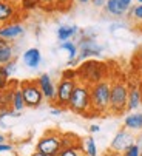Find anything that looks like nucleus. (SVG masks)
<instances>
[{"instance_id":"obj_1","label":"nucleus","mask_w":142,"mask_h":156,"mask_svg":"<svg viewBox=\"0 0 142 156\" xmlns=\"http://www.w3.org/2000/svg\"><path fill=\"white\" fill-rule=\"evenodd\" d=\"M76 73H77V82H82L91 87L98 82L108 79L110 70L105 62H101L96 59H87L76 68Z\"/></svg>"},{"instance_id":"obj_2","label":"nucleus","mask_w":142,"mask_h":156,"mask_svg":"<svg viewBox=\"0 0 142 156\" xmlns=\"http://www.w3.org/2000/svg\"><path fill=\"white\" fill-rule=\"evenodd\" d=\"M110 91H111V80L105 79L90 87L91 94V116L98 118L102 115H108L110 110Z\"/></svg>"},{"instance_id":"obj_3","label":"nucleus","mask_w":142,"mask_h":156,"mask_svg":"<svg viewBox=\"0 0 142 156\" xmlns=\"http://www.w3.org/2000/svg\"><path fill=\"white\" fill-rule=\"evenodd\" d=\"M68 110L76 115H80L83 118H93L91 116V94H90V85L77 82L74 87V91L69 98Z\"/></svg>"},{"instance_id":"obj_4","label":"nucleus","mask_w":142,"mask_h":156,"mask_svg":"<svg viewBox=\"0 0 142 156\" xmlns=\"http://www.w3.org/2000/svg\"><path fill=\"white\" fill-rule=\"evenodd\" d=\"M127 101H128V83L121 79L111 82L108 115H116V116L125 115L127 113Z\"/></svg>"},{"instance_id":"obj_5","label":"nucleus","mask_w":142,"mask_h":156,"mask_svg":"<svg viewBox=\"0 0 142 156\" xmlns=\"http://www.w3.org/2000/svg\"><path fill=\"white\" fill-rule=\"evenodd\" d=\"M36 150L50 156H57L62 150V133L57 130H48L36 144Z\"/></svg>"},{"instance_id":"obj_6","label":"nucleus","mask_w":142,"mask_h":156,"mask_svg":"<svg viewBox=\"0 0 142 156\" xmlns=\"http://www.w3.org/2000/svg\"><path fill=\"white\" fill-rule=\"evenodd\" d=\"M19 88L22 91L23 101H25V107L37 108L45 101L37 80H22V82H19Z\"/></svg>"},{"instance_id":"obj_7","label":"nucleus","mask_w":142,"mask_h":156,"mask_svg":"<svg viewBox=\"0 0 142 156\" xmlns=\"http://www.w3.org/2000/svg\"><path fill=\"white\" fill-rule=\"evenodd\" d=\"M76 83H77V80L60 77V80L56 85V101H54V105H57L62 110H66L69 98H71V94H73V91H74Z\"/></svg>"},{"instance_id":"obj_8","label":"nucleus","mask_w":142,"mask_h":156,"mask_svg":"<svg viewBox=\"0 0 142 156\" xmlns=\"http://www.w3.org/2000/svg\"><path fill=\"white\" fill-rule=\"evenodd\" d=\"M77 60L79 62H83L87 59H91V57H99L102 54V47L99 43L94 40V39H80L79 43H77Z\"/></svg>"},{"instance_id":"obj_9","label":"nucleus","mask_w":142,"mask_h":156,"mask_svg":"<svg viewBox=\"0 0 142 156\" xmlns=\"http://www.w3.org/2000/svg\"><path fill=\"white\" fill-rule=\"evenodd\" d=\"M134 144V136H133V133L127 128H122L116 133V136L113 138L111 144H110V150L114 151V153H119L122 154L130 145Z\"/></svg>"},{"instance_id":"obj_10","label":"nucleus","mask_w":142,"mask_h":156,"mask_svg":"<svg viewBox=\"0 0 142 156\" xmlns=\"http://www.w3.org/2000/svg\"><path fill=\"white\" fill-rule=\"evenodd\" d=\"M36 80H37V83H39V87H40V91H42V94H43V99L48 101V102H51V104H54V101H56V83L53 82L51 76L46 74V73H43V74H40Z\"/></svg>"},{"instance_id":"obj_11","label":"nucleus","mask_w":142,"mask_h":156,"mask_svg":"<svg viewBox=\"0 0 142 156\" xmlns=\"http://www.w3.org/2000/svg\"><path fill=\"white\" fill-rule=\"evenodd\" d=\"M25 34V27H23L20 22H9V23L0 25V37L5 39L6 42L16 40L19 37H22Z\"/></svg>"},{"instance_id":"obj_12","label":"nucleus","mask_w":142,"mask_h":156,"mask_svg":"<svg viewBox=\"0 0 142 156\" xmlns=\"http://www.w3.org/2000/svg\"><path fill=\"white\" fill-rule=\"evenodd\" d=\"M19 14V8L12 0H0V25L14 22Z\"/></svg>"},{"instance_id":"obj_13","label":"nucleus","mask_w":142,"mask_h":156,"mask_svg":"<svg viewBox=\"0 0 142 156\" xmlns=\"http://www.w3.org/2000/svg\"><path fill=\"white\" fill-rule=\"evenodd\" d=\"M142 104V91L139 88V82L128 83V101H127V111H136Z\"/></svg>"},{"instance_id":"obj_14","label":"nucleus","mask_w":142,"mask_h":156,"mask_svg":"<svg viewBox=\"0 0 142 156\" xmlns=\"http://www.w3.org/2000/svg\"><path fill=\"white\" fill-rule=\"evenodd\" d=\"M22 59H23V63L33 70L39 68V65L42 63V54H40L39 48H28L22 54Z\"/></svg>"},{"instance_id":"obj_15","label":"nucleus","mask_w":142,"mask_h":156,"mask_svg":"<svg viewBox=\"0 0 142 156\" xmlns=\"http://www.w3.org/2000/svg\"><path fill=\"white\" fill-rule=\"evenodd\" d=\"M124 127L130 131H142V113L130 111L124 118Z\"/></svg>"},{"instance_id":"obj_16","label":"nucleus","mask_w":142,"mask_h":156,"mask_svg":"<svg viewBox=\"0 0 142 156\" xmlns=\"http://www.w3.org/2000/svg\"><path fill=\"white\" fill-rule=\"evenodd\" d=\"M104 8H105V11H107L110 16H114V17H121V16H124V14L128 11V9L122 5L121 0H107L105 5H104Z\"/></svg>"},{"instance_id":"obj_17","label":"nucleus","mask_w":142,"mask_h":156,"mask_svg":"<svg viewBox=\"0 0 142 156\" xmlns=\"http://www.w3.org/2000/svg\"><path fill=\"white\" fill-rule=\"evenodd\" d=\"M16 59V48L12 47V43H5V45H0V66L6 65L8 62Z\"/></svg>"},{"instance_id":"obj_18","label":"nucleus","mask_w":142,"mask_h":156,"mask_svg":"<svg viewBox=\"0 0 142 156\" xmlns=\"http://www.w3.org/2000/svg\"><path fill=\"white\" fill-rule=\"evenodd\" d=\"M79 33V28L76 25H62L57 28V39L60 42H66L71 37H74Z\"/></svg>"},{"instance_id":"obj_19","label":"nucleus","mask_w":142,"mask_h":156,"mask_svg":"<svg viewBox=\"0 0 142 156\" xmlns=\"http://www.w3.org/2000/svg\"><path fill=\"white\" fill-rule=\"evenodd\" d=\"M11 108L14 111H20L25 108V101H23V96H22V91H20V88H19V82L14 85L12 88V99H11Z\"/></svg>"},{"instance_id":"obj_20","label":"nucleus","mask_w":142,"mask_h":156,"mask_svg":"<svg viewBox=\"0 0 142 156\" xmlns=\"http://www.w3.org/2000/svg\"><path fill=\"white\" fill-rule=\"evenodd\" d=\"M59 48H60V50H65V51L68 53V59H69V60L77 59V53H79V50H77V45H76L74 42H69V40H66V42H60Z\"/></svg>"},{"instance_id":"obj_21","label":"nucleus","mask_w":142,"mask_h":156,"mask_svg":"<svg viewBox=\"0 0 142 156\" xmlns=\"http://www.w3.org/2000/svg\"><path fill=\"white\" fill-rule=\"evenodd\" d=\"M77 145H82V141L76 135H73V133H62V148L77 147Z\"/></svg>"},{"instance_id":"obj_22","label":"nucleus","mask_w":142,"mask_h":156,"mask_svg":"<svg viewBox=\"0 0 142 156\" xmlns=\"http://www.w3.org/2000/svg\"><path fill=\"white\" fill-rule=\"evenodd\" d=\"M82 147L87 156H98V147H96V141H94L93 136H88L87 139H83Z\"/></svg>"},{"instance_id":"obj_23","label":"nucleus","mask_w":142,"mask_h":156,"mask_svg":"<svg viewBox=\"0 0 142 156\" xmlns=\"http://www.w3.org/2000/svg\"><path fill=\"white\" fill-rule=\"evenodd\" d=\"M57 156H87V154H85V151H83V147H82V145H77V147H66V148H62Z\"/></svg>"},{"instance_id":"obj_24","label":"nucleus","mask_w":142,"mask_h":156,"mask_svg":"<svg viewBox=\"0 0 142 156\" xmlns=\"http://www.w3.org/2000/svg\"><path fill=\"white\" fill-rule=\"evenodd\" d=\"M40 6V0H20V9L22 11H33Z\"/></svg>"},{"instance_id":"obj_25","label":"nucleus","mask_w":142,"mask_h":156,"mask_svg":"<svg viewBox=\"0 0 142 156\" xmlns=\"http://www.w3.org/2000/svg\"><path fill=\"white\" fill-rule=\"evenodd\" d=\"M0 68H2V71L5 73V76H6V77H9V79H11V76H12V74L16 73V70H17L16 59H14V60H11V62H8L6 65H2Z\"/></svg>"},{"instance_id":"obj_26","label":"nucleus","mask_w":142,"mask_h":156,"mask_svg":"<svg viewBox=\"0 0 142 156\" xmlns=\"http://www.w3.org/2000/svg\"><path fill=\"white\" fill-rule=\"evenodd\" d=\"M122 156H142V150H140V147L134 142L133 145H130V147L122 153Z\"/></svg>"},{"instance_id":"obj_27","label":"nucleus","mask_w":142,"mask_h":156,"mask_svg":"<svg viewBox=\"0 0 142 156\" xmlns=\"http://www.w3.org/2000/svg\"><path fill=\"white\" fill-rule=\"evenodd\" d=\"M73 0H56L54 2V9H59V11H65V9H69Z\"/></svg>"},{"instance_id":"obj_28","label":"nucleus","mask_w":142,"mask_h":156,"mask_svg":"<svg viewBox=\"0 0 142 156\" xmlns=\"http://www.w3.org/2000/svg\"><path fill=\"white\" fill-rule=\"evenodd\" d=\"M130 12H131V17H133L136 22H142V5H140V3L136 5V6H133Z\"/></svg>"},{"instance_id":"obj_29","label":"nucleus","mask_w":142,"mask_h":156,"mask_svg":"<svg viewBox=\"0 0 142 156\" xmlns=\"http://www.w3.org/2000/svg\"><path fill=\"white\" fill-rule=\"evenodd\" d=\"M62 77H63V79H71V80H77L76 68H66V70L62 73Z\"/></svg>"},{"instance_id":"obj_30","label":"nucleus","mask_w":142,"mask_h":156,"mask_svg":"<svg viewBox=\"0 0 142 156\" xmlns=\"http://www.w3.org/2000/svg\"><path fill=\"white\" fill-rule=\"evenodd\" d=\"M9 77H6L5 76V73L2 71V68H0V91H3L5 88H8V85H9Z\"/></svg>"},{"instance_id":"obj_31","label":"nucleus","mask_w":142,"mask_h":156,"mask_svg":"<svg viewBox=\"0 0 142 156\" xmlns=\"http://www.w3.org/2000/svg\"><path fill=\"white\" fill-rule=\"evenodd\" d=\"M134 60L137 62V63H136V66H137V73H139V74H142V50L136 54Z\"/></svg>"},{"instance_id":"obj_32","label":"nucleus","mask_w":142,"mask_h":156,"mask_svg":"<svg viewBox=\"0 0 142 156\" xmlns=\"http://www.w3.org/2000/svg\"><path fill=\"white\" fill-rule=\"evenodd\" d=\"M56 0H40V6H45V9H54Z\"/></svg>"},{"instance_id":"obj_33","label":"nucleus","mask_w":142,"mask_h":156,"mask_svg":"<svg viewBox=\"0 0 142 156\" xmlns=\"http://www.w3.org/2000/svg\"><path fill=\"white\" fill-rule=\"evenodd\" d=\"M105 2H107V0H91V5L96 6V8H102L105 5Z\"/></svg>"},{"instance_id":"obj_34","label":"nucleus","mask_w":142,"mask_h":156,"mask_svg":"<svg viewBox=\"0 0 142 156\" xmlns=\"http://www.w3.org/2000/svg\"><path fill=\"white\" fill-rule=\"evenodd\" d=\"M11 150H12V145H9V144H0V153L11 151Z\"/></svg>"},{"instance_id":"obj_35","label":"nucleus","mask_w":142,"mask_h":156,"mask_svg":"<svg viewBox=\"0 0 142 156\" xmlns=\"http://www.w3.org/2000/svg\"><path fill=\"white\" fill-rule=\"evenodd\" d=\"M99 131H101V127H99L98 124L90 125V133H99Z\"/></svg>"},{"instance_id":"obj_36","label":"nucleus","mask_w":142,"mask_h":156,"mask_svg":"<svg viewBox=\"0 0 142 156\" xmlns=\"http://www.w3.org/2000/svg\"><path fill=\"white\" fill-rule=\"evenodd\" d=\"M62 111H63L62 108H51V115H53V116H57V115L62 113Z\"/></svg>"},{"instance_id":"obj_37","label":"nucleus","mask_w":142,"mask_h":156,"mask_svg":"<svg viewBox=\"0 0 142 156\" xmlns=\"http://www.w3.org/2000/svg\"><path fill=\"white\" fill-rule=\"evenodd\" d=\"M121 2H122V5H124L127 9H130V6H131V2H133V0H121Z\"/></svg>"},{"instance_id":"obj_38","label":"nucleus","mask_w":142,"mask_h":156,"mask_svg":"<svg viewBox=\"0 0 142 156\" xmlns=\"http://www.w3.org/2000/svg\"><path fill=\"white\" fill-rule=\"evenodd\" d=\"M31 156H50V154H45V153H42V151H37V150H36Z\"/></svg>"},{"instance_id":"obj_39","label":"nucleus","mask_w":142,"mask_h":156,"mask_svg":"<svg viewBox=\"0 0 142 156\" xmlns=\"http://www.w3.org/2000/svg\"><path fill=\"white\" fill-rule=\"evenodd\" d=\"M136 144H137V145L140 147V150H142V133H140V136L137 138V142H136Z\"/></svg>"},{"instance_id":"obj_40","label":"nucleus","mask_w":142,"mask_h":156,"mask_svg":"<svg viewBox=\"0 0 142 156\" xmlns=\"http://www.w3.org/2000/svg\"><path fill=\"white\" fill-rule=\"evenodd\" d=\"M0 144H6V138L3 135H0Z\"/></svg>"},{"instance_id":"obj_41","label":"nucleus","mask_w":142,"mask_h":156,"mask_svg":"<svg viewBox=\"0 0 142 156\" xmlns=\"http://www.w3.org/2000/svg\"><path fill=\"white\" fill-rule=\"evenodd\" d=\"M77 3H82V5H85V3H88V2H91V0H76Z\"/></svg>"},{"instance_id":"obj_42","label":"nucleus","mask_w":142,"mask_h":156,"mask_svg":"<svg viewBox=\"0 0 142 156\" xmlns=\"http://www.w3.org/2000/svg\"><path fill=\"white\" fill-rule=\"evenodd\" d=\"M5 43H9V42H6L5 39H2V37H0V45H5Z\"/></svg>"},{"instance_id":"obj_43","label":"nucleus","mask_w":142,"mask_h":156,"mask_svg":"<svg viewBox=\"0 0 142 156\" xmlns=\"http://www.w3.org/2000/svg\"><path fill=\"white\" fill-rule=\"evenodd\" d=\"M139 88H140V91H142V77L139 79Z\"/></svg>"},{"instance_id":"obj_44","label":"nucleus","mask_w":142,"mask_h":156,"mask_svg":"<svg viewBox=\"0 0 142 156\" xmlns=\"http://www.w3.org/2000/svg\"><path fill=\"white\" fill-rule=\"evenodd\" d=\"M137 3H140V5H142V0H137Z\"/></svg>"},{"instance_id":"obj_45","label":"nucleus","mask_w":142,"mask_h":156,"mask_svg":"<svg viewBox=\"0 0 142 156\" xmlns=\"http://www.w3.org/2000/svg\"><path fill=\"white\" fill-rule=\"evenodd\" d=\"M140 107H142V104H140Z\"/></svg>"}]
</instances>
